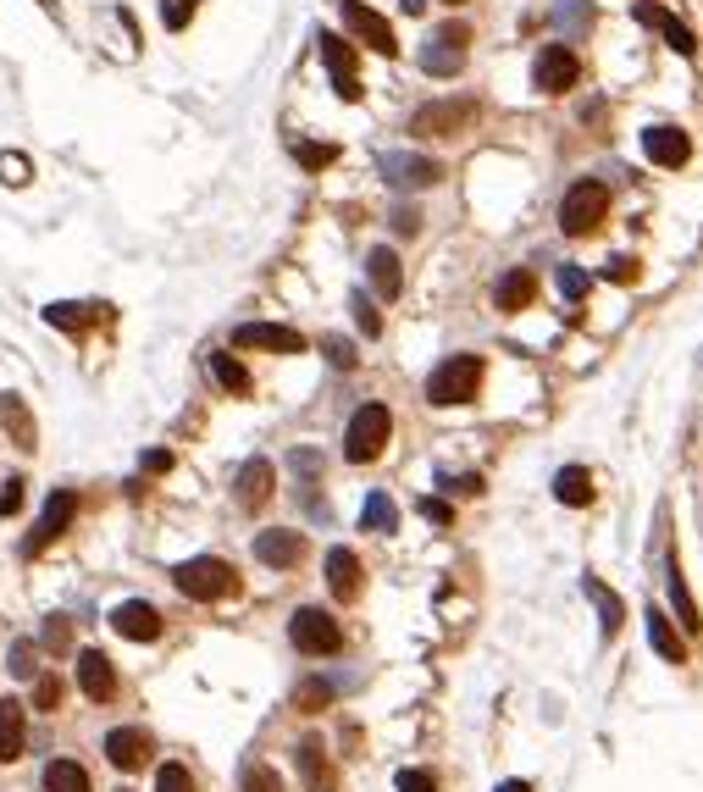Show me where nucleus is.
I'll return each mask as SVG.
<instances>
[{
  "label": "nucleus",
  "instance_id": "obj_46",
  "mask_svg": "<svg viewBox=\"0 0 703 792\" xmlns=\"http://www.w3.org/2000/svg\"><path fill=\"white\" fill-rule=\"evenodd\" d=\"M394 787L399 792H438V776H432V770H399Z\"/></svg>",
  "mask_w": 703,
  "mask_h": 792
},
{
  "label": "nucleus",
  "instance_id": "obj_28",
  "mask_svg": "<svg viewBox=\"0 0 703 792\" xmlns=\"http://www.w3.org/2000/svg\"><path fill=\"white\" fill-rule=\"evenodd\" d=\"M554 499L571 504V510L593 504V471H587V466H560V471H554Z\"/></svg>",
  "mask_w": 703,
  "mask_h": 792
},
{
  "label": "nucleus",
  "instance_id": "obj_1",
  "mask_svg": "<svg viewBox=\"0 0 703 792\" xmlns=\"http://www.w3.org/2000/svg\"><path fill=\"white\" fill-rule=\"evenodd\" d=\"M172 588L194 604H216V599H227V593H239V571L227 560H216V554H194V560H183L178 571H172Z\"/></svg>",
  "mask_w": 703,
  "mask_h": 792
},
{
  "label": "nucleus",
  "instance_id": "obj_23",
  "mask_svg": "<svg viewBox=\"0 0 703 792\" xmlns=\"http://www.w3.org/2000/svg\"><path fill=\"white\" fill-rule=\"evenodd\" d=\"M327 588H333V599H360V560L355 549H327Z\"/></svg>",
  "mask_w": 703,
  "mask_h": 792
},
{
  "label": "nucleus",
  "instance_id": "obj_6",
  "mask_svg": "<svg viewBox=\"0 0 703 792\" xmlns=\"http://www.w3.org/2000/svg\"><path fill=\"white\" fill-rule=\"evenodd\" d=\"M72 516H78V493H72V488H56V493L45 499V516H39L34 532L23 538V554H45L50 543H56L61 532L72 527Z\"/></svg>",
  "mask_w": 703,
  "mask_h": 792
},
{
  "label": "nucleus",
  "instance_id": "obj_56",
  "mask_svg": "<svg viewBox=\"0 0 703 792\" xmlns=\"http://www.w3.org/2000/svg\"><path fill=\"white\" fill-rule=\"evenodd\" d=\"M399 6H405L410 17H421V12H427V0H399Z\"/></svg>",
  "mask_w": 703,
  "mask_h": 792
},
{
  "label": "nucleus",
  "instance_id": "obj_2",
  "mask_svg": "<svg viewBox=\"0 0 703 792\" xmlns=\"http://www.w3.org/2000/svg\"><path fill=\"white\" fill-rule=\"evenodd\" d=\"M482 388V355H449L432 366L427 377V405L449 410V405H471Z\"/></svg>",
  "mask_w": 703,
  "mask_h": 792
},
{
  "label": "nucleus",
  "instance_id": "obj_60",
  "mask_svg": "<svg viewBox=\"0 0 703 792\" xmlns=\"http://www.w3.org/2000/svg\"><path fill=\"white\" fill-rule=\"evenodd\" d=\"M117 792H128V787H117Z\"/></svg>",
  "mask_w": 703,
  "mask_h": 792
},
{
  "label": "nucleus",
  "instance_id": "obj_51",
  "mask_svg": "<svg viewBox=\"0 0 703 792\" xmlns=\"http://www.w3.org/2000/svg\"><path fill=\"white\" fill-rule=\"evenodd\" d=\"M288 466H294L299 477H316V471H322V455H316V449H294V455H288Z\"/></svg>",
  "mask_w": 703,
  "mask_h": 792
},
{
  "label": "nucleus",
  "instance_id": "obj_25",
  "mask_svg": "<svg viewBox=\"0 0 703 792\" xmlns=\"http://www.w3.org/2000/svg\"><path fill=\"white\" fill-rule=\"evenodd\" d=\"M294 759H299V776H305L310 792H333V765H327V748L316 743V737H305V743L294 748Z\"/></svg>",
  "mask_w": 703,
  "mask_h": 792
},
{
  "label": "nucleus",
  "instance_id": "obj_3",
  "mask_svg": "<svg viewBox=\"0 0 703 792\" xmlns=\"http://www.w3.org/2000/svg\"><path fill=\"white\" fill-rule=\"evenodd\" d=\"M388 438H394V416H388V405H360L355 416H349V432H344V460H355V466H366V460H377L382 449H388Z\"/></svg>",
  "mask_w": 703,
  "mask_h": 792
},
{
  "label": "nucleus",
  "instance_id": "obj_8",
  "mask_svg": "<svg viewBox=\"0 0 703 792\" xmlns=\"http://www.w3.org/2000/svg\"><path fill=\"white\" fill-rule=\"evenodd\" d=\"M576 78H582L576 50L571 45H543V56H537V67H532V84L543 89V95H565V89H576Z\"/></svg>",
  "mask_w": 703,
  "mask_h": 792
},
{
  "label": "nucleus",
  "instance_id": "obj_45",
  "mask_svg": "<svg viewBox=\"0 0 703 792\" xmlns=\"http://www.w3.org/2000/svg\"><path fill=\"white\" fill-rule=\"evenodd\" d=\"M23 488H28L23 477H6V482H0V516H17V510H23Z\"/></svg>",
  "mask_w": 703,
  "mask_h": 792
},
{
  "label": "nucleus",
  "instance_id": "obj_37",
  "mask_svg": "<svg viewBox=\"0 0 703 792\" xmlns=\"http://www.w3.org/2000/svg\"><path fill=\"white\" fill-rule=\"evenodd\" d=\"M39 648H45V654H72V621L67 615H50L45 632H39Z\"/></svg>",
  "mask_w": 703,
  "mask_h": 792
},
{
  "label": "nucleus",
  "instance_id": "obj_7",
  "mask_svg": "<svg viewBox=\"0 0 703 792\" xmlns=\"http://www.w3.org/2000/svg\"><path fill=\"white\" fill-rule=\"evenodd\" d=\"M477 122V106L471 100H438V106H421L410 117V133H432V139H454Z\"/></svg>",
  "mask_w": 703,
  "mask_h": 792
},
{
  "label": "nucleus",
  "instance_id": "obj_48",
  "mask_svg": "<svg viewBox=\"0 0 703 792\" xmlns=\"http://www.w3.org/2000/svg\"><path fill=\"white\" fill-rule=\"evenodd\" d=\"M322 349H327V360H333L338 372H355V349H349V344H344V338H327V344H322Z\"/></svg>",
  "mask_w": 703,
  "mask_h": 792
},
{
  "label": "nucleus",
  "instance_id": "obj_12",
  "mask_svg": "<svg viewBox=\"0 0 703 792\" xmlns=\"http://www.w3.org/2000/svg\"><path fill=\"white\" fill-rule=\"evenodd\" d=\"M255 560L272 565V571H294V565L305 560V532H288V527L255 532Z\"/></svg>",
  "mask_w": 703,
  "mask_h": 792
},
{
  "label": "nucleus",
  "instance_id": "obj_38",
  "mask_svg": "<svg viewBox=\"0 0 703 792\" xmlns=\"http://www.w3.org/2000/svg\"><path fill=\"white\" fill-rule=\"evenodd\" d=\"M294 161H299L305 172H322V167H333V161H338V150H333V144H310V139H294Z\"/></svg>",
  "mask_w": 703,
  "mask_h": 792
},
{
  "label": "nucleus",
  "instance_id": "obj_15",
  "mask_svg": "<svg viewBox=\"0 0 703 792\" xmlns=\"http://www.w3.org/2000/svg\"><path fill=\"white\" fill-rule=\"evenodd\" d=\"M272 488H277V471H272V460H266V455L244 460L239 477H233V499H239L244 510H261V504L272 499Z\"/></svg>",
  "mask_w": 703,
  "mask_h": 792
},
{
  "label": "nucleus",
  "instance_id": "obj_49",
  "mask_svg": "<svg viewBox=\"0 0 703 792\" xmlns=\"http://www.w3.org/2000/svg\"><path fill=\"white\" fill-rule=\"evenodd\" d=\"M560 294H565V300H582V294H587V277L576 272V266H560Z\"/></svg>",
  "mask_w": 703,
  "mask_h": 792
},
{
  "label": "nucleus",
  "instance_id": "obj_52",
  "mask_svg": "<svg viewBox=\"0 0 703 792\" xmlns=\"http://www.w3.org/2000/svg\"><path fill=\"white\" fill-rule=\"evenodd\" d=\"M421 516H427L432 527H449V521H454V510H449L443 499H421Z\"/></svg>",
  "mask_w": 703,
  "mask_h": 792
},
{
  "label": "nucleus",
  "instance_id": "obj_29",
  "mask_svg": "<svg viewBox=\"0 0 703 792\" xmlns=\"http://www.w3.org/2000/svg\"><path fill=\"white\" fill-rule=\"evenodd\" d=\"M45 792H89V770L78 759H50L45 765Z\"/></svg>",
  "mask_w": 703,
  "mask_h": 792
},
{
  "label": "nucleus",
  "instance_id": "obj_34",
  "mask_svg": "<svg viewBox=\"0 0 703 792\" xmlns=\"http://www.w3.org/2000/svg\"><path fill=\"white\" fill-rule=\"evenodd\" d=\"M360 527H366V532H394V527H399L394 499H388V493H371L366 510H360Z\"/></svg>",
  "mask_w": 703,
  "mask_h": 792
},
{
  "label": "nucleus",
  "instance_id": "obj_24",
  "mask_svg": "<svg viewBox=\"0 0 703 792\" xmlns=\"http://www.w3.org/2000/svg\"><path fill=\"white\" fill-rule=\"evenodd\" d=\"M643 621H648V643H654L659 660H665V665H687V643L676 637L670 615H665V610H643Z\"/></svg>",
  "mask_w": 703,
  "mask_h": 792
},
{
  "label": "nucleus",
  "instance_id": "obj_18",
  "mask_svg": "<svg viewBox=\"0 0 703 792\" xmlns=\"http://www.w3.org/2000/svg\"><path fill=\"white\" fill-rule=\"evenodd\" d=\"M316 45H322V61L333 67L338 95H344V100H360V84H355V45H349V39H338V34H322Z\"/></svg>",
  "mask_w": 703,
  "mask_h": 792
},
{
  "label": "nucleus",
  "instance_id": "obj_59",
  "mask_svg": "<svg viewBox=\"0 0 703 792\" xmlns=\"http://www.w3.org/2000/svg\"><path fill=\"white\" fill-rule=\"evenodd\" d=\"M449 6H460V0H449Z\"/></svg>",
  "mask_w": 703,
  "mask_h": 792
},
{
  "label": "nucleus",
  "instance_id": "obj_33",
  "mask_svg": "<svg viewBox=\"0 0 703 792\" xmlns=\"http://www.w3.org/2000/svg\"><path fill=\"white\" fill-rule=\"evenodd\" d=\"M89 316H106V305H72V300H56V305H45V322L50 327H89Z\"/></svg>",
  "mask_w": 703,
  "mask_h": 792
},
{
  "label": "nucleus",
  "instance_id": "obj_5",
  "mask_svg": "<svg viewBox=\"0 0 703 792\" xmlns=\"http://www.w3.org/2000/svg\"><path fill=\"white\" fill-rule=\"evenodd\" d=\"M288 643L299 648V654H338L344 648V626L333 621L327 610H316V604H305V610H294V621H288Z\"/></svg>",
  "mask_w": 703,
  "mask_h": 792
},
{
  "label": "nucleus",
  "instance_id": "obj_57",
  "mask_svg": "<svg viewBox=\"0 0 703 792\" xmlns=\"http://www.w3.org/2000/svg\"><path fill=\"white\" fill-rule=\"evenodd\" d=\"M499 792H532V781H504Z\"/></svg>",
  "mask_w": 703,
  "mask_h": 792
},
{
  "label": "nucleus",
  "instance_id": "obj_9",
  "mask_svg": "<svg viewBox=\"0 0 703 792\" xmlns=\"http://www.w3.org/2000/svg\"><path fill=\"white\" fill-rule=\"evenodd\" d=\"M338 6H344V28L366 50H377V56H399V39H394V28H388V17H377L371 6H360V0H338Z\"/></svg>",
  "mask_w": 703,
  "mask_h": 792
},
{
  "label": "nucleus",
  "instance_id": "obj_53",
  "mask_svg": "<svg viewBox=\"0 0 703 792\" xmlns=\"http://www.w3.org/2000/svg\"><path fill=\"white\" fill-rule=\"evenodd\" d=\"M632 277H637L632 255H615V261H609V283H632Z\"/></svg>",
  "mask_w": 703,
  "mask_h": 792
},
{
  "label": "nucleus",
  "instance_id": "obj_16",
  "mask_svg": "<svg viewBox=\"0 0 703 792\" xmlns=\"http://www.w3.org/2000/svg\"><path fill=\"white\" fill-rule=\"evenodd\" d=\"M111 632L133 637V643H155L161 637V610L144 599H122L117 610H111Z\"/></svg>",
  "mask_w": 703,
  "mask_h": 792
},
{
  "label": "nucleus",
  "instance_id": "obj_22",
  "mask_svg": "<svg viewBox=\"0 0 703 792\" xmlns=\"http://www.w3.org/2000/svg\"><path fill=\"white\" fill-rule=\"evenodd\" d=\"M366 277H371V288H377V300H399V288H405L399 255L388 250V244H377V250L366 255Z\"/></svg>",
  "mask_w": 703,
  "mask_h": 792
},
{
  "label": "nucleus",
  "instance_id": "obj_26",
  "mask_svg": "<svg viewBox=\"0 0 703 792\" xmlns=\"http://www.w3.org/2000/svg\"><path fill=\"white\" fill-rule=\"evenodd\" d=\"M582 588H587V599H593V610H598V632L615 637L620 621H626V604H620V593H609L598 576H582Z\"/></svg>",
  "mask_w": 703,
  "mask_h": 792
},
{
  "label": "nucleus",
  "instance_id": "obj_13",
  "mask_svg": "<svg viewBox=\"0 0 703 792\" xmlns=\"http://www.w3.org/2000/svg\"><path fill=\"white\" fill-rule=\"evenodd\" d=\"M632 17H637L643 28H659V34H665V45L676 50V56H687V61L698 56V39H692V28H687V23H676V17L665 12V6H654V0H637V6H632Z\"/></svg>",
  "mask_w": 703,
  "mask_h": 792
},
{
  "label": "nucleus",
  "instance_id": "obj_44",
  "mask_svg": "<svg viewBox=\"0 0 703 792\" xmlns=\"http://www.w3.org/2000/svg\"><path fill=\"white\" fill-rule=\"evenodd\" d=\"M56 704H61V676H39V682H34V709L56 715Z\"/></svg>",
  "mask_w": 703,
  "mask_h": 792
},
{
  "label": "nucleus",
  "instance_id": "obj_40",
  "mask_svg": "<svg viewBox=\"0 0 703 792\" xmlns=\"http://www.w3.org/2000/svg\"><path fill=\"white\" fill-rule=\"evenodd\" d=\"M244 792H283V776L272 765H261V759H250L244 765Z\"/></svg>",
  "mask_w": 703,
  "mask_h": 792
},
{
  "label": "nucleus",
  "instance_id": "obj_31",
  "mask_svg": "<svg viewBox=\"0 0 703 792\" xmlns=\"http://www.w3.org/2000/svg\"><path fill=\"white\" fill-rule=\"evenodd\" d=\"M205 366H211V377L227 388V394H239V399L250 394V372H244L233 355H222V349H216V355H205Z\"/></svg>",
  "mask_w": 703,
  "mask_h": 792
},
{
  "label": "nucleus",
  "instance_id": "obj_42",
  "mask_svg": "<svg viewBox=\"0 0 703 792\" xmlns=\"http://www.w3.org/2000/svg\"><path fill=\"white\" fill-rule=\"evenodd\" d=\"M0 178L12 183V189H23V183L34 178V167H28V156H17V150H6V156H0Z\"/></svg>",
  "mask_w": 703,
  "mask_h": 792
},
{
  "label": "nucleus",
  "instance_id": "obj_47",
  "mask_svg": "<svg viewBox=\"0 0 703 792\" xmlns=\"http://www.w3.org/2000/svg\"><path fill=\"white\" fill-rule=\"evenodd\" d=\"M394 233H399V239H416V233H421V211H416V205H399V211H394Z\"/></svg>",
  "mask_w": 703,
  "mask_h": 792
},
{
  "label": "nucleus",
  "instance_id": "obj_20",
  "mask_svg": "<svg viewBox=\"0 0 703 792\" xmlns=\"http://www.w3.org/2000/svg\"><path fill=\"white\" fill-rule=\"evenodd\" d=\"M532 300H537V272L532 266H510V272L499 277V288H493V305H499L504 316L526 311Z\"/></svg>",
  "mask_w": 703,
  "mask_h": 792
},
{
  "label": "nucleus",
  "instance_id": "obj_21",
  "mask_svg": "<svg viewBox=\"0 0 703 792\" xmlns=\"http://www.w3.org/2000/svg\"><path fill=\"white\" fill-rule=\"evenodd\" d=\"M23 737H28V715L17 698H0V765L23 759Z\"/></svg>",
  "mask_w": 703,
  "mask_h": 792
},
{
  "label": "nucleus",
  "instance_id": "obj_36",
  "mask_svg": "<svg viewBox=\"0 0 703 792\" xmlns=\"http://www.w3.org/2000/svg\"><path fill=\"white\" fill-rule=\"evenodd\" d=\"M34 660H39V648L28 643V637H17V643L6 648V671H12L17 682H34Z\"/></svg>",
  "mask_w": 703,
  "mask_h": 792
},
{
  "label": "nucleus",
  "instance_id": "obj_35",
  "mask_svg": "<svg viewBox=\"0 0 703 792\" xmlns=\"http://www.w3.org/2000/svg\"><path fill=\"white\" fill-rule=\"evenodd\" d=\"M333 704V682H322V676H310V682H299L294 693V709H305V715H316V709Z\"/></svg>",
  "mask_w": 703,
  "mask_h": 792
},
{
  "label": "nucleus",
  "instance_id": "obj_58",
  "mask_svg": "<svg viewBox=\"0 0 703 792\" xmlns=\"http://www.w3.org/2000/svg\"><path fill=\"white\" fill-rule=\"evenodd\" d=\"M39 6H45V12H50V17H56V0H39Z\"/></svg>",
  "mask_w": 703,
  "mask_h": 792
},
{
  "label": "nucleus",
  "instance_id": "obj_19",
  "mask_svg": "<svg viewBox=\"0 0 703 792\" xmlns=\"http://www.w3.org/2000/svg\"><path fill=\"white\" fill-rule=\"evenodd\" d=\"M106 759L117 770H139L144 759H150V732H139V726H111L106 732Z\"/></svg>",
  "mask_w": 703,
  "mask_h": 792
},
{
  "label": "nucleus",
  "instance_id": "obj_27",
  "mask_svg": "<svg viewBox=\"0 0 703 792\" xmlns=\"http://www.w3.org/2000/svg\"><path fill=\"white\" fill-rule=\"evenodd\" d=\"M665 599H670V610H676V621L687 626V632H703V615H698V604H692L687 576H681L676 560H670V571H665Z\"/></svg>",
  "mask_w": 703,
  "mask_h": 792
},
{
  "label": "nucleus",
  "instance_id": "obj_55",
  "mask_svg": "<svg viewBox=\"0 0 703 792\" xmlns=\"http://www.w3.org/2000/svg\"><path fill=\"white\" fill-rule=\"evenodd\" d=\"M144 471H150V477H161V471H172V455H167V449H150V455H144Z\"/></svg>",
  "mask_w": 703,
  "mask_h": 792
},
{
  "label": "nucleus",
  "instance_id": "obj_14",
  "mask_svg": "<svg viewBox=\"0 0 703 792\" xmlns=\"http://www.w3.org/2000/svg\"><path fill=\"white\" fill-rule=\"evenodd\" d=\"M78 687H84V698H95V704H111L117 698V665L100 654V648H84L78 654Z\"/></svg>",
  "mask_w": 703,
  "mask_h": 792
},
{
  "label": "nucleus",
  "instance_id": "obj_30",
  "mask_svg": "<svg viewBox=\"0 0 703 792\" xmlns=\"http://www.w3.org/2000/svg\"><path fill=\"white\" fill-rule=\"evenodd\" d=\"M0 416H6V427H12V444L17 449H34L39 444V432H34V421H28V410H23V399H17V394H0Z\"/></svg>",
  "mask_w": 703,
  "mask_h": 792
},
{
  "label": "nucleus",
  "instance_id": "obj_17",
  "mask_svg": "<svg viewBox=\"0 0 703 792\" xmlns=\"http://www.w3.org/2000/svg\"><path fill=\"white\" fill-rule=\"evenodd\" d=\"M643 156L654 161V167H687L692 139H687L681 128H670V122H659V128L643 133Z\"/></svg>",
  "mask_w": 703,
  "mask_h": 792
},
{
  "label": "nucleus",
  "instance_id": "obj_32",
  "mask_svg": "<svg viewBox=\"0 0 703 792\" xmlns=\"http://www.w3.org/2000/svg\"><path fill=\"white\" fill-rule=\"evenodd\" d=\"M421 67H427L432 78H454V72L465 67V50H454V45H438V39H427V50H421Z\"/></svg>",
  "mask_w": 703,
  "mask_h": 792
},
{
  "label": "nucleus",
  "instance_id": "obj_43",
  "mask_svg": "<svg viewBox=\"0 0 703 792\" xmlns=\"http://www.w3.org/2000/svg\"><path fill=\"white\" fill-rule=\"evenodd\" d=\"M194 6H200V0H161V23H167L172 34H178V28H189Z\"/></svg>",
  "mask_w": 703,
  "mask_h": 792
},
{
  "label": "nucleus",
  "instance_id": "obj_10",
  "mask_svg": "<svg viewBox=\"0 0 703 792\" xmlns=\"http://www.w3.org/2000/svg\"><path fill=\"white\" fill-rule=\"evenodd\" d=\"M382 178L394 183V189H432V183H443V161L394 150V156H382Z\"/></svg>",
  "mask_w": 703,
  "mask_h": 792
},
{
  "label": "nucleus",
  "instance_id": "obj_39",
  "mask_svg": "<svg viewBox=\"0 0 703 792\" xmlns=\"http://www.w3.org/2000/svg\"><path fill=\"white\" fill-rule=\"evenodd\" d=\"M155 792H194V776H189V765L167 759V765L155 770Z\"/></svg>",
  "mask_w": 703,
  "mask_h": 792
},
{
  "label": "nucleus",
  "instance_id": "obj_4",
  "mask_svg": "<svg viewBox=\"0 0 703 792\" xmlns=\"http://www.w3.org/2000/svg\"><path fill=\"white\" fill-rule=\"evenodd\" d=\"M604 216H609V189H604L598 178H582V183H571V189H565V200H560V228L571 233V239L593 233Z\"/></svg>",
  "mask_w": 703,
  "mask_h": 792
},
{
  "label": "nucleus",
  "instance_id": "obj_50",
  "mask_svg": "<svg viewBox=\"0 0 703 792\" xmlns=\"http://www.w3.org/2000/svg\"><path fill=\"white\" fill-rule=\"evenodd\" d=\"M432 39H438V45H454V50H465V39H471V28H465V23H454V17H449V23H443L438 34H432Z\"/></svg>",
  "mask_w": 703,
  "mask_h": 792
},
{
  "label": "nucleus",
  "instance_id": "obj_54",
  "mask_svg": "<svg viewBox=\"0 0 703 792\" xmlns=\"http://www.w3.org/2000/svg\"><path fill=\"white\" fill-rule=\"evenodd\" d=\"M443 488L449 493H482V477L471 471V477H443Z\"/></svg>",
  "mask_w": 703,
  "mask_h": 792
},
{
  "label": "nucleus",
  "instance_id": "obj_11",
  "mask_svg": "<svg viewBox=\"0 0 703 792\" xmlns=\"http://www.w3.org/2000/svg\"><path fill=\"white\" fill-rule=\"evenodd\" d=\"M233 344L239 349H266V355H299L305 338H299L294 327H277V322H244V327H233Z\"/></svg>",
  "mask_w": 703,
  "mask_h": 792
},
{
  "label": "nucleus",
  "instance_id": "obj_41",
  "mask_svg": "<svg viewBox=\"0 0 703 792\" xmlns=\"http://www.w3.org/2000/svg\"><path fill=\"white\" fill-rule=\"evenodd\" d=\"M349 311H355V327H360L366 338H377V333H382V316H377V305H371L366 294H355V300H349Z\"/></svg>",
  "mask_w": 703,
  "mask_h": 792
}]
</instances>
